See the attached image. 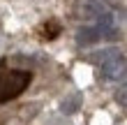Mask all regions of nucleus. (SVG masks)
<instances>
[{
  "instance_id": "obj_1",
  "label": "nucleus",
  "mask_w": 127,
  "mask_h": 125,
  "mask_svg": "<svg viewBox=\"0 0 127 125\" xmlns=\"http://www.w3.org/2000/svg\"><path fill=\"white\" fill-rule=\"evenodd\" d=\"M32 81V74L26 70H12V72H0V104L19 97Z\"/></svg>"
},
{
  "instance_id": "obj_2",
  "label": "nucleus",
  "mask_w": 127,
  "mask_h": 125,
  "mask_svg": "<svg viewBox=\"0 0 127 125\" xmlns=\"http://www.w3.org/2000/svg\"><path fill=\"white\" fill-rule=\"evenodd\" d=\"M99 70H102V74L106 79H111V81H123V79H127V58L116 49L113 53H109L99 63Z\"/></svg>"
},
{
  "instance_id": "obj_3",
  "label": "nucleus",
  "mask_w": 127,
  "mask_h": 125,
  "mask_svg": "<svg viewBox=\"0 0 127 125\" xmlns=\"http://www.w3.org/2000/svg\"><path fill=\"white\" fill-rule=\"evenodd\" d=\"M104 35H102V30L97 26H90V28H81L79 30V35H76V42L79 44H93V42H97V40H102Z\"/></svg>"
},
{
  "instance_id": "obj_4",
  "label": "nucleus",
  "mask_w": 127,
  "mask_h": 125,
  "mask_svg": "<svg viewBox=\"0 0 127 125\" xmlns=\"http://www.w3.org/2000/svg\"><path fill=\"white\" fill-rule=\"evenodd\" d=\"M81 104V95H69V97H67L65 102H63V111L65 114H72V111H76V107Z\"/></svg>"
},
{
  "instance_id": "obj_5",
  "label": "nucleus",
  "mask_w": 127,
  "mask_h": 125,
  "mask_svg": "<svg viewBox=\"0 0 127 125\" xmlns=\"http://www.w3.org/2000/svg\"><path fill=\"white\" fill-rule=\"evenodd\" d=\"M116 100H118V102H120V104L127 109V86H120V88L116 90Z\"/></svg>"
}]
</instances>
